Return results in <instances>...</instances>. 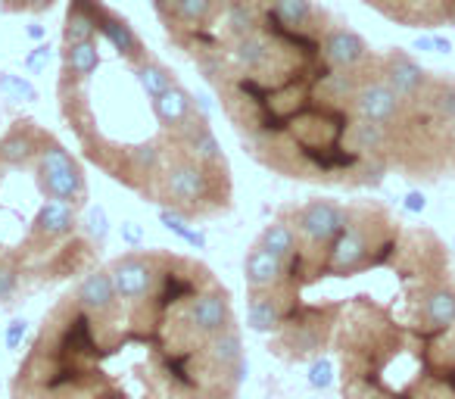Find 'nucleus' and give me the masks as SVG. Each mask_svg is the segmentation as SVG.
I'll list each match as a JSON object with an SVG mask.
<instances>
[{
	"mask_svg": "<svg viewBox=\"0 0 455 399\" xmlns=\"http://www.w3.org/2000/svg\"><path fill=\"white\" fill-rule=\"evenodd\" d=\"M215 281L194 256L156 250L144 297L91 309L66 291L13 378V399H237L247 380L241 328L212 334L194 303Z\"/></svg>",
	"mask_w": 455,
	"mask_h": 399,
	"instance_id": "f257e3e1",
	"label": "nucleus"
},
{
	"mask_svg": "<svg viewBox=\"0 0 455 399\" xmlns=\"http://www.w3.org/2000/svg\"><path fill=\"white\" fill-rule=\"evenodd\" d=\"M328 10L275 0L259 26L200 63L243 150L281 178L368 188L387 172V128L355 113L374 57L340 69L328 57Z\"/></svg>",
	"mask_w": 455,
	"mask_h": 399,
	"instance_id": "f03ea898",
	"label": "nucleus"
},
{
	"mask_svg": "<svg viewBox=\"0 0 455 399\" xmlns=\"http://www.w3.org/2000/svg\"><path fill=\"white\" fill-rule=\"evenodd\" d=\"M175 84V72L103 0H94V35L60 47L57 100L82 156L153 206L175 172L228 163L206 113L178 132L159 119V97Z\"/></svg>",
	"mask_w": 455,
	"mask_h": 399,
	"instance_id": "7ed1b4c3",
	"label": "nucleus"
},
{
	"mask_svg": "<svg viewBox=\"0 0 455 399\" xmlns=\"http://www.w3.org/2000/svg\"><path fill=\"white\" fill-rule=\"evenodd\" d=\"M88 175L78 156L35 119L0 134V303L97 268V241L84 231Z\"/></svg>",
	"mask_w": 455,
	"mask_h": 399,
	"instance_id": "20e7f679",
	"label": "nucleus"
},
{
	"mask_svg": "<svg viewBox=\"0 0 455 399\" xmlns=\"http://www.w3.org/2000/svg\"><path fill=\"white\" fill-rule=\"evenodd\" d=\"M443 281L405 299L355 293L347 303L299 306L281 331L337 349L343 399H455V324L440 328L424 315V297Z\"/></svg>",
	"mask_w": 455,
	"mask_h": 399,
	"instance_id": "39448f33",
	"label": "nucleus"
},
{
	"mask_svg": "<svg viewBox=\"0 0 455 399\" xmlns=\"http://www.w3.org/2000/svg\"><path fill=\"white\" fill-rule=\"evenodd\" d=\"M169 44L194 66L259 26L275 0H150Z\"/></svg>",
	"mask_w": 455,
	"mask_h": 399,
	"instance_id": "423d86ee",
	"label": "nucleus"
},
{
	"mask_svg": "<svg viewBox=\"0 0 455 399\" xmlns=\"http://www.w3.org/2000/svg\"><path fill=\"white\" fill-rule=\"evenodd\" d=\"M281 219L291 222L299 243L324 247V243L334 241L343 231V225H347V206L318 196V200H306V203H299V206H284Z\"/></svg>",
	"mask_w": 455,
	"mask_h": 399,
	"instance_id": "0eeeda50",
	"label": "nucleus"
},
{
	"mask_svg": "<svg viewBox=\"0 0 455 399\" xmlns=\"http://www.w3.org/2000/svg\"><path fill=\"white\" fill-rule=\"evenodd\" d=\"M109 278L122 299L144 297L156 278V250H128L109 262Z\"/></svg>",
	"mask_w": 455,
	"mask_h": 399,
	"instance_id": "6e6552de",
	"label": "nucleus"
},
{
	"mask_svg": "<svg viewBox=\"0 0 455 399\" xmlns=\"http://www.w3.org/2000/svg\"><path fill=\"white\" fill-rule=\"evenodd\" d=\"M380 76H384V82L390 84L403 100H411V97L421 94V88L430 78L427 72H424L415 60L405 57L403 51H390L380 57Z\"/></svg>",
	"mask_w": 455,
	"mask_h": 399,
	"instance_id": "1a4fd4ad",
	"label": "nucleus"
},
{
	"mask_svg": "<svg viewBox=\"0 0 455 399\" xmlns=\"http://www.w3.org/2000/svg\"><path fill=\"white\" fill-rule=\"evenodd\" d=\"M284 262L278 253L266 250L262 243H253L243 259V281H247V293H266L275 291L284 278Z\"/></svg>",
	"mask_w": 455,
	"mask_h": 399,
	"instance_id": "9d476101",
	"label": "nucleus"
},
{
	"mask_svg": "<svg viewBox=\"0 0 455 399\" xmlns=\"http://www.w3.org/2000/svg\"><path fill=\"white\" fill-rule=\"evenodd\" d=\"M266 250H272V253H278L281 259H291L293 250H297V231L291 228V222H284V219H275L272 225H266L259 235V241Z\"/></svg>",
	"mask_w": 455,
	"mask_h": 399,
	"instance_id": "9b49d317",
	"label": "nucleus"
},
{
	"mask_svg": "<svg viewBox=\"0 0 455 399\" xmlns=\"http://www.w3.org/2000/svg\"><path fill=\"white\" fill-rule=\"evenodd\" d=\"M57 0H0L4 13H44Z\"/></svg>",
	"mask_w": 455,
	"mask_h": 399,
	"instance_id": "f8f14e48",
	"label": "nucleus"
},
{
	"mask_svg": "<svg viewBox=\"0 0 455 399\" xmlns=\"http://www.w3.org/2000/svg\"><path fill=\"white\" fill-rule=\"evenodd\" d=\"M309 380H312V387H328L331 384V365L324 359H315L312 362V374H309Z\"/></svg>",
	"mask_w": 455,
	"mask_h": 399,
	"instance_id": "ddd939ff",
	"label": "nucleus"
},
{
	"mask_svg": "<svg viewBox=\"0 0 455 399\" xmlns=\"http://www.w3.org/2000/svg\"><path fill=\"white\" fill-rule=\"evenodd\" d=\"M22 334H26V322H13V328H10V337H7V340H10V347H20V337Z\"/></svg>",
	"mask_w": 455,
	"mask_h": 399,
	"instance_id": "4468645a",
	"label": "nucleus"
},
{
	"mask_svg": "<svg viewBox=\"0 0 455 399\" xmlns=\"http://www.w3.org/2000/svg\"><path fill=\"white\" fill-rule=\"evenodd\" d=\"M405 206H409L411 212H421L424 210V196L421 194H411L409 200H405Z\"/></svg>",
	"mask_w": 455,
	"mask_h": 399,
	"instance_id": "2eb2a0df",
	"label": "nucleus"
},
{
	"mask_svg": "<svg viewBox=\"0 0 455 399\" xmlns=\"http://www.w3.org/2000/svg\"><path fill=\"white\" fill-rule=\"evenodd\" d=\"M434 47H436L440 53H449V51H452V44H449L446 38H440V35H434Z\"/></svg>",
	"mask_w": 455,
	"mask_h": 399,
	"instance_id": "dca6fc26",
	"label": "nucleus"
}]
</instances>
